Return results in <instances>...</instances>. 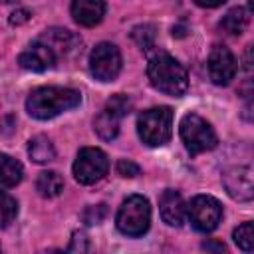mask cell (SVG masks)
Listing matches in <instances>:
<instances>
[{
    "mask_svg": "<svg viewBox=\"0 0 254 254\" xmlns=\"http://www.w3.org/2000/svg\"><path fill=\"white\" fill-rule=\"evenodd\" d=\"M155 26L151 24H141V26H135L133 32H131V38L137 42V46L141 50H151L155 46Z\"/></svg>",
    "mask_w": 254,
    "mask_h": 254,
    "instance_id": "cell-22",
    "label": "cell"
},
{
    "mask_svg": "<svg viewBox=\"0 0 254 254\" xmlns=\"http://www.w3.org/2000/svg\"><path fill=\"white\" fill-rule=\"evenodd\" d=\"M30 20V12L28 10H24V8H20V10H16V12H12V16H10V24H24V22H28Z\"/></svg>",
    "mask_w": 254,
    "mask_h": 254,
    "instance_id": "cell-27",
    "label": "cell"
},
{
    "mask_svg": "<svg viewBox=\"0 0 254 254\" xmlns=\"http://www.w3.org/2000/svg\"><path fill=\"white\" fill-rule=\"evenodd\" d=\"M40 42H44L54 54L56 58H73L79 50H81V38L77 34H73L71 30H65V28H50L46 30L40 38Z\"/></svg>",
    "mask_w": 254,
    "mask_h": 254,
    "instance_id": "cell-10",
    "label": "cell"
},
{
    "mask_svg": "<svg viewBox=\"0 0 254 254\" xmlns=\"http://www.w3.org/2000/svg\"><path fill=\"white\" fill-rule=\"evenodd\" d=\"M89 250V240L83 232H73V238L67 246V252H87Z\"/></svg>",
    "mask_w": 254,
    "mask_h": 254,
    "instance_id": "cell-26",
    "label": "cell"
},
{
    "mask_svg": "<svg viewBox=\"0 0 254 254\" xmlns=\"http://www.w3.org/2000/svg\"><path fill=\"white\" fill-rule=\"evenodd\" d=\"M105 216H107V206H105V204H91V206H87V208L83 210V214H81L83 222L89 224V226L103 222Z\"/></svg>",
    "mask_w": 254,
    "mask_h": 254,
    "instance_id": "cell-24",
    "label": "cell"
},
{
    "mask_svg": "<svg viewBox=\"0 0 254 254\" xmlns=\"http://www.w3.org/2000/svg\"><path fill=\"white\" fill-rule=\"evenodd\" d=\"M248 18H250V16H248V12H246L244 8H240V6L230 8V10L222 16L220 28H222L226 34H230V36H238V34H242V32L246 30Z\"/></svg>",
    "mask_w": 254,
    "mask_h": 254,
    "instance_id": "cell-19",
    "label": "cell"
},
{
    "mask_svg": "<svg viewBox=\"0 0 254 254\" xmlns=\"http://www.w3.org/2000/svg\"><path fill=\"white\" fill-rule=\"evenodd\" d=\"M81 101V93L71 87H56L46 85L34 89L26 99V111L36 119H52L64 111L77 107Z\"/></svg>",
    "mask_w": 254,
    "mask_h": 254,
    "instance_id": "cell-1",
    "label": "cell"
},
{
    "mask_svg": "<svg viewBox=\"0 0 254 254\" xmlns=\"http://www.w3.org/2000/svg\"><path fill=\"white\" fill-rule=\"evenodd\" d=\"M36 190L44 198H56L64 192V179L56 171H44L36 179Z\"/></svg>",
    "mask_w": 254,
    "mask_h": 254,
    "instance_id": "cell-17",
    "label": "cell"
},
{
    "mask_svg": "<svg viewBox=\"0 0 254 254\" xmlns=\"http://www.w3.org/2000/svg\"><path fill=\"white\" fill-rule=\"evenodd\" d=\"M119 121H121V117H117L113 111H109V109L105 107V109L95 117L93 129H95V133H97L101 139L113 141V139L117 137V133H119Z\"/></svg>",
    "mask_w": 254,
    "mask_h": 254,
    "instance_id": "cell-18",
    "label": "cell"
},
{
    "mask_svg": "<svg viewBox=\"0 0 254 254\" xmlns=\"http://www.w3.org/2000/svg\"><path fill=\"white\" fill-rule=\"evenodd\" d=\"M139 173H141V169H139V165H135L133 161H127V159L117 161V175L133 179V177H137Z\"/></svg>",
    "mask_w": 254,
    "mask_h": 254,
    "instance_id": "cell-25",
    "label": "cell"
},
{
    "mask_svg": "<svg viewBox=\"0 0 254 254\" xmlns=\"http://www.w3.org/2000/svg\"><path fill=\"white\" fill-rule=\"evenodd\" d=\"M222 185L234 200L248 202L254 196V181H252V169L250 167L238 165V167H232V169L224 171Z\"/></svg>",
    "mask_w": 254,
    "mask_h": 254,
    "instance_id": "cell-11",
    "label": "cell"
},
{
    "mask_svg": "<svg viewBox=\"0 0 254 254\" xmlns=\"http://www.w3.org/2000/svg\"><path fill=\"white\" fill-rule=\"evenodd\" d=\"M121 52L111 42L97 44L89 54V71L97 81H113L121 71Z\"/></svg>",
    "mask_w": 254,
    "mask_h": 254,
    "instance_id": "cell-7",
    "label": "cell"
},
{
    "mask_svg": "<svg viewBox=\"0 0 254 254\" xmlns=\"http://www.w3.org/2000/svg\"><path fill=\"white\" fill-rule=\"evenodd\" d=\"M179 133H181V139H183V143H185V147L190 155L210 151L218 143L216 133L210 127V123L206 119H202L200 115H196V113H187L181 119Z\"/></svg>",
    "mask_w": 254,
    "mask_h": 254,
    "instance_id": "cell-5",
    "label": "cell"
},
{
    "mask_svg": "<svg viewBox=\"0 0 254 254\" xmlns=\"http://www.w3.org/2000/svg\"><path fill=\"white\" fill-rule=\"evenodd\" d=\"M18 64L24 69H30V71H46V69H52L58 64V58H56V54L44 42L36 40L34 44H30L20 54Z\"/></svg>",
    "mask_w": 254,
    "mask_h": 254,
    "instance_id": "cell-12",
    "label": "cell"
},
{
    "mask_svg": "<svg viewBox=\"0 0 254 254\" xmlns=\"http://www.w3.org/2000/svg\"><path fill=\"white\" fill-rule=\"evenodd\" d=\"M18 214V202L14 196H10L6 190H0V226L6 228L14 222Z\"/></svg>",
    "mask_w": 254,
    "mask_h": 254,
    "instance_id": "cell-20",
    "label": "cell"
},
{
    "mask_svg": "<svg viewBox=\"0 0 254 254\" xmlns=\"http://www.w3.org/2000/svg\"><path fill=\"white\" fill-rule=\"evenodd\" d=\"M147 75L155 89L173 97H181L189 87L187 69L167 52H157L149 58Z\"/></svg>",
    "mask_w": 254,
    "mask_h": 254,
    "instance_id": "cell-2",
    "label": "cell"
},
{
    "mask_svg": "<svg viewBox=\"0 0 254 254\" xmlns=\"http://www.w3.org/2000/svg\"><path fill=\"white\" fill-rule=\"evenodd\" d=\"M187 216L198 232H212L222 218V204L210 194H196L187 206Z\"/></svg>",
    "mask_w": 254,
    "mask_h": 254,
    "instance_id": "cell-8",
    "label": "cell"
},
{
    "mask_svg": "<svg viewBox=\"0 0 254 254\" xmlns=\"http://www.w3.org/2000/svg\"><path fill=\"white\" fill-rule=\"evenodd\" d=\"M28 155L34 163L44 165L56 159V147L46 135H36L28 141Z\"/></svg>",
    "mask_w": 254,
    "mask_h": 254,
    "instance_id": "cell-16",
    "label": "cell"
},
{
    "mask_svg": "<svg viewBox=\"0 0 254 254\" xmlns=\"http://www.w3.org/2000/svg\"><path fill=\"white\" fill-rule=\"evenodd\" d=\"M109 171L107 155L97 147H83L73 163V177L79 185H93Z\"/></svg>",
    "mask_w": 254,
    "mask_h": 254,
    "instance_id": "cell-6",
    "label": "cell"
},
{
    "mask_svg": "<svg viewBox=\"0 0 254 254\" xmlns=\"http://www.w3.org/2000/svg\"><path fill=\"white\" fill-rule=\"evenodd\" d=\"M159 212H161V218L169 226H181L187 216V204L181 192L173 189L163 190V194L159 196Z\"/></svg>",
    "mask_w": 254,
    "mask_h": 254,
    "instance_id": "cell-13",
    "label": "cell"
},
{
    "mask_svg": "<svg viewBox=\"0 0 254 254\" xmlns=\"http://www.w3.org/2000/svg\"><path fill=\"white\" fill-rule=\"evenodd\" d=\"M202 248H204V250H216V252H224V250H226V246H224L222 242H204Z\"/></svg>",
    "mask_w": 254,
    "mask_h": 254,
    "instance_id": "cell-29",
    "label": "cell"
},
{
    "mask_svg": "<svg viewBox=\"0 0 254 254\" xmlns=\"http://www.w3.org/2000/svg\"><path fill=\"white\" fill-rule=\"evenodd\" d=\"M226 0H194V4L202 6V8H216V6H222Z\"/></svg>",
    "mask_w": 254,
    "mask_h": 254,
    "instance_id": "cell-28",
    "label": "cell"
},
{
    "mask_svg": "<svg viewBox=\"0 0 254 254\" xmlns=\"http://www.w3.org/2000/svg\"><path fill=\"white\" fill-rule=\"evenodd\" d=\"M117 228L119 232H123L125 236H143L149 230L151 224V206L149 200L141 194H131L127 196L117 212Z\"/></svg>",
    "mask_w": 254,
    "mask_h": 254,
    "instance_id": "cell-4",
    "label": "cell"
},
{
    "mask_svg": "<svg viewBox=\"0 0 254 254\" xmlns=\"http://www.w3.org/2000/svg\"><path fill=\"white\" fill-rule=\"evenodd\" d=\"M109 111H113L117 117H125V115H129V111H131V99L127 97V95H123V93H117V95H113L109 101H107V105H105Z\"/></svg>",
    "mask_w": 254,
    "mask_h": 254,
    "instance_id": "cell-23",
    "label": "cell"
},
{
    "mask_svg": "<svg viewBox=\"0 0 254 254\" xmlns=\"http://www.w3.org/2000/svg\"><path fill=\"white\" fill-rule=\"evenodd\" d=\"M71 16L79 26L93 28L105 16V0H73Z\"/></svg>",
    "mask_w": 254,
    "mask_h": 254,
    "instance_id": "cell-14",
    "label": "cell"
},
{
    "mask_svg": "<svg viewBox=\"0 0 254 254\" xmlns=\"http://www.w3.org/2000/svg\"><path fill=\"white\" fill-rule=\"evenodd\" d=\"M22 177H24L22 165L10 155L0 153V190H8L16 187L22 181Z\"/></svg>",
    "mask_w": 254,
    "mask_h": 254,
    "instance_id": "cell-15",
    "label": "cell"
},
{
    "mask_svg": "<svg viewBox=\"0 0 254 254\" xmlns=\"http://www.w3.org/2000/svg\"><path fill=\"white\" fill-rule=\"evenodd\" d=\"M236 71H238V62H236L234 54L226 46L216 44L208 56V75H210L212 83L228 85L234 79Z\"/></svg>",
    "mask_w": 254,
    "mask_h": 254,
    "instance_id": "cell-9",
    "label": "cell"
},
{
    "mask_svg": "<svg viewBox=\"0 0 254 254\" xmlns=\"http://www.w3.org/2000/svg\"><path fill=\"white\" fill-rule=\"evenodd\" d=\"M234 242L240 250L244 252H252L254 250V224L248 220V222H242L236 230H234Z\"/></svg>",
    "mask_w": 254,
    "mask_h": 254,
    "instance_id": "cell-21",
    "label": "cell"
},
{
    "mask_svg": "<svg viewBox=\"0 0 254 254\" xmlns=\"http://www.w3.org/2000/svg\"><path fill=\"white\" fill-rule=\"evenodd\" d=\"M139 139L147 147H161L171 139L173 133V111L171 107H151L137 117Z\"/></svg>",
    "mask_w": 254,
    "mask_h": 254,
    "instance_id": "cell-3",
    "label": "cell"
}]
</instances>
